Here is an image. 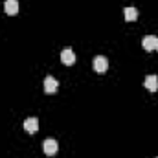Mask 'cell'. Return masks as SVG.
Listing matches in <instances>:
<instances>
[{
  "label": "cell",
  "mask_w": 158,
  "mask_h": 158,
  "mask_svg": "<svg viewBox=\"0 0 158 158\" xmlns=\"http://www.w3.org/2000/svg\"><path fill=\"white\" fill-rule=\"evenodd\" d=\"M4 11L7 15H17L19 13V0H6L4 2Z\"/></svg>",
  "instance_id": "obj_5"
},
{
  "label": "cell",
  "mask_w": 158,
  "mask_h": 158,
  "mask_svg": "<svg viewBox=\"0 0 158 158\" xmlns=\"http://www.w3.org/2000/svg\"><path fill=\"white\" fill-rule=\"evenodd\" d=\"M156 158H158V156H156Z\"/></svg>",
  "instance_id": "obj_11"
},
{
  "label": "cell",
  "mask_w": 158,
  "mask_h": 158,
  "mask_svg": "<svg viewBox=\"0 0 158 158\" xmlns=\"http://www.w3.org/2000/svg\"><path fill=\"white\" fill-rule=\"evenodd\" d=\"M92 66H94V70H96L98 74H103V72L109 70V59H107L105 55H98V57H94Z\"/></svg>",
  "instance_id": "obj_1"
},
{
  "label": "cell",
  "mask_w": 158,
  "mask_h": 158,
  "mask_svg": "<svg viewBox=\"0 0 158 158\" xmlns=\"http://www.w3.org/2000/svg\"><path fill=\"white\" fill-rule=\"evenodd\" d=\"M24 129H26V132H30V134L37 132V131H39V119L37 118H28L24 121Z\"/></svg>",
  "instance_id": "obj_6"
},
{
  "label": "cell",
  "mask_w": 158,
  "mask_h": 158,
  "mask_svg": "<svg viewBox=\"0 0 158 158\" xmlns=\"http://www.w3.org/2000/svg\"><path fill=\"white\" fill-rule=\"evenodd\" d=\"M57 88H59V83H57L55 77L48 76V77L44 79V92H46V94H55Z\"/></svg>",
  "instance_id": "obj_4"
},
{
  "label": "cell",
  "mask_w": 158,
  "mask_h": 158,
  "mask_svg": "<svg viewBox=\"0 0 158 158\" xmlns=\"http://www.w3.org/2000/svg\"><path fill=\"white\" fill-rule=\"evenodd\" d=\"M145 88L147 90H151V92H156L158 90V76H153V74H149L147 77H145Z\"/></svg>",
  "instance_id": "obj_7"
},
{
  "label": "cell",
  "mask_w": 158,
  "mask_h": 158,
  "mask_svg": "<svg viewBox=\"0 0 158 158\" xmlns=\"http://www.w3.org/2000/svg\"><path fill=\"white\" fill-rule=\"evenodd\" d=\"M156 42H158V39L156 37H153V35H147L145 39L142 40L145 52H153V50H156Z\"/></svg>",
  "instance_id": "obj_8"
},
{
  "label": "cell",
  "mask_w": 158,
  "mask_h": 158,
  "mask_svg": "<svg viewBox=\"0 0 158 158\" xmlns=\"http://www.w3.org/2000/svg\"><path fill=\"white\" fill-rule=\"evenodd\" d=\"M156 52H158V42H156Z\"/></svg>",
  "instance_id": "obj_10"
},
{
  "label": "cell",
  "mask_w": 158,
  "mask_h": 158,
  "mask_svg": "<svg viewBox=\"0 0 158 158\" xmlns=\"http://www.w3.org/2000/svg\"><path fill=\"white\" fill-rule=\"evenodd\" d=\"M42 149H44V155L53 156V155H57L59 143H57V140H53V138H46V140H44V143H42Z\"/></svg>",
  "instance_id": "obj_2"
},
{
  "label": "cell",
  "mask_w": 158,
  "mask_h": 158,
  "mask_svg": "<svg viewBox=\"0 0 158 158\" xmlns=\"http://www.w3.org/2000/svg\"><path fill=\"white\" fill-rule=\"evenodd\" d=\"M123 15H125V20H127V22H134V20L138 19V9L132 7V6H129V7L123 9Z\"/></svg>",
  "instance_id": "obj_9"
},
{
  "label": "cell",
  "mask_w": 158,
  "mask_h": 158,
  "mask_svg": "<svg viewBox=\"0 0 158 158\" xmlns=\"http://www.w3.org/2000/svg\"><path fill=\"white\" fill-rule=\"evenodd\" d=\"M61 61H63V64L72 66V64L76 63V53H74V50H72V48H64V50L61 52Z\"/></svg>",
  "instance_id": "obj_3"
}]
</instances>
